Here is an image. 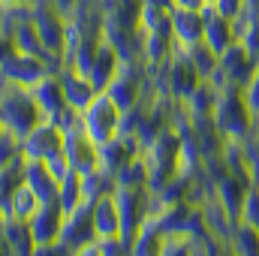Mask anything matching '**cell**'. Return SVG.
<instances>
[{
    "mask_svg": "<svg viewBox=\"0 0 259 256\" xmlns=\"http://www.w3.org/2000/svg\"><path fill=\"white\" fill-rule=\"evenodd\" d=\"M211 121L223 139H253V130H256V118L244 100V91L232 84L220 88Z\"/></svg>",
    "mask_w": 259,
    "mask_h": 256,
    "instance_id": "cell-1",
    "label": "cell"
},
{
    "mask_svg": "<svg viewBox=\"0 0 259 256\" xmlns=\"http://www.w3.org/2000/svg\"><path fill=\"white\" fill-rule=\"evenodd\" d=\"M39 121H42V112H39L30 88L0 81V127L24 139Z\"/></svg>",
    "mask_w": 259,
    "mask_h": 256,
    "instance_id": "cell-2",
    "label": "cell"
},
{
    "mask_svg": "<svg viewBox=\"0 0 259 256\" xmlns=\"http://www.w3.org/2000/svg\"><path fill=\"white\" fill-rule=\"evenodd\" d=\"M181 148H184V139L175 124L166 133H160L148 148H142V157H145L148 175H151V190H160L166 181H172L181 172Z\"/></svg>",
    "mask_w": 259,
    "mask_h": 256,
    "instance_id": "cell-3",
    "label": "cell"
},
{
    "mask_svg": "<svg viewBox=\"0 0 259 256\" xmlns=\"http://www.w3.org/2000/svg\"><path fill=\"white\" fill-rule=\"evenodd\" d=\"M81 118V130L88 133V139L100 148V145H106L109 139H115L118 133H121V118H124V112L112 103V97L103 91V94H97L94 97V103L78 115Z\"/></svg>",
    "mask_w": 259,
    "mask_h": 256,
    "instance_id": "cell-4",
    "label": "cell"
},
{
    "mask_svg": "<svg viewBox=\"0 0 259 256\" xmlns=\"http://www.w3.org/2000/svg\"><path fill=\"white\" fill-rule=\"evenodd\" d=\"M115 205L121 217V238H133L151 220L154 190L151 187H115Z\"/></svg>",
    "mask_w": 259,
    "mask_h": 256,
    "instance_id": "cell-5",
    "label": "cell"
},
{
    "mask_svg": "<svg viewBox=\"0 0 259 256\" xmlns=\"http://www.w3.org/2000/svg\"><path fill=\"white\" fill-rule=\"evenodd\" d=\"M256 58L244 49V42H235V46H229L223 55H220V66H217V72H214V84L217 88H226V84H232V88H244L247 81H250V75L256 72Z\"/></svg>",
    "mask_w": 259,
    "mask_h": 256,
    "instance_id": "cell-6",
    "label": "cell"
},
{
    "mask_svg": "<svg viewBox=\"0 0 259 256\" xmlns=\"http://www.w3.org/2000/svg\"><path fill=\"white\" fill-rule=\"evenodd\" d=\"M58 151H64V130L58 127L55 121L42 118L21 139V157L24 160H46V157H52Z\"/></svg>",
    "mask_w": 259,
    "mask_h": 256,
    "instance_id": "cell-7",
    "label": "cell"
},
{
    "mask_svg": "<svg viewBox=\"0 0 259 256\" xmlns=\"http://www.w3.org/2000/svg\"><path fill=\"white\" fill-rule=\"evenodd\" d=\"M64 154L69 157L72 169L81 172V175L100 169V148H97V145L88 139V133L81 130V118H78L75 127L64 130Z\"/></svg>",
    "mask_w": 259,
    "mask_h": 256,
    "instance_id": "cell-8",
    "label": "cell"
},
{
    "mask_svg": "<svg viewBox=\"0 0 259 256\" xmlns=\"http://www.w3.org/2000/svg\"><path fill=\"white\" fill-rule=\"evenodd\" d=\"M42 75H49L46 61L30 58V55H24V52H12L9 58L0 61V81L21 84V88H33Z\"/></svg>",
    "mask_w": 259,
    "mask_h": 256,
    "instance_id": "cell-9",
    "label": "cell"
},
{
    "mask_svg": "<svg viewBox=\"0 0 259 256\" xmlns=\"http://www.w3.org/2000/svg\"><path fill=\"white\" fill-rule=\"evenodd\" d=\"M250 187H253L250 181L223 172L220 178L211 181V196H214V199L220 202V208L232 217V223H238V220H241V211H244V199H247Z\"/></svg>",
    "mask_w": 259,
    "mask_h": 256,
    "instance_id": "cell-10",
    "label": "cell"
},
{
    "mask_svg": "<svg viewBox=\"0 0 259 256\" xmlns=\"http://www.w3.org/2000/svg\"><path fill=\"white\" fill-rule=\"evenodd\" d=\"M61 241H64L69 250H78V247H84V244L97 241L94 217H91V202H81L78 208L66 211L64 229H61Z\"/></svg>",
    "mask_w": 259,
    "mask_h": 256,
    "instance_id": "cell-11",
    "label": "cell"
},
{
    "mask_svg": "<svg viewBox=\"0 0 259 256\" xmlns=\"http://www.w3.org/2000/svg\"><path fill=\"white\" fill-rule=\"evenodd\" d=\"M30 94H33V100H36V106H39V112H42L46 121H58L64 115V109H69L66 106V97H64V84H61V72L42 75L30 88Z\"/></svg>",
    "mask_w": 259,
    "mask_h": 256,
    "instance_id": "cell-12",
    "label": "cell"
},
{
    "mask_svg": "<svg viewBox=\"0 0 259 256\" xmlns=\"http://www.w3.org/2000/svg\"><path fill=\"white\" fill-rule=\"evenodd\" d=\"M64 217L66 211L61 208V202H42L39 211L27 220L30 226V235L36 244H52V241H61V229H64Z\"/></svg>",
    "mask_w": 259,
    "mask_h": 256,
    "instance_id": "cell-13",
    "label": "cell"
},
{
    "mask_svg": "<svg viewBox=\"0 0 259 256\" xmlns=\"http://www.w3.org/2000/svg\"><path fill=\"white\" fill-rule=\"evenodd\" d=\"M139 154H142L139 136L136 133H118L115 139H109L106 145H100V166L115 175L121 166H127L130 160H136Z\"/></svg>",
    "mask_w": 259,
    "mask_h": 256,
    "instance_id": "cell-14",
    "label": "cell"
},
{
    "mask_svg": "<svg viewBox=\"0 0 259 256\" xmlns=\"http://www.w3.org/2000/svg\"><path fill=\"white\" fill-rule=\"evenodd\" d=\"M12 46H15V52H24V55L39 58V61L49 64L52 55L46 52L42 36H39V30H36V24H33V6L18 15V21H15V27H12Z\"/></svg>",
    "mask_w": 259,
    "mask_h": 256,
    "instance_id": "cell-15",
    "label": "cell"
},
{
    "mask_svg": "<svg viewBox=\"0 0 259 256\" xmlns=\"http://www.w3.org/2000/svg\"><path fill=\"white\" fill-rule=\"evenodd\" d=\"M124 66V58L118 55V49L109 42V39H100V46H97V55H94V64H91V72H88V78L94 81V88L103 94L109 84H112V78L118 75V69Z\"/></svg>",
    "mask_w": 259,
    "mask_h": 256,
    "instance_id": "cell-16",
    "label": "cell"
},
{
    "mask_svg": "<svg viewBox=\"0 0 259 256\" xmlns=\"http://www.w3.org/2000/svg\"><path fill=\"white\" fill-rule=\"evenodd\" d=\"M91 217H94V232H97V241L121 238V217H118L115 193H106V196L94 199V202H91Z\"/></svg>",
    "mask_w": 259,
    "mask_h": 256,
    "instance_id": "cell-17",
    "label": "cell"
},
{
    "mask_svg": "<svg viewBox=\"0 0 259 256\" xmlns=\"http://www.w3.org/2000/svg\"><path fill=\"white\" fill-rule=\"evenodd\" d=\"M172 39L178 49H187L205 39V15L190 9H172Z\"/></svg>",
    "mask_w": 259,
    "mask_h": 256,
    "instance_id": "cell-18",
    "label": "cell"
},
{
    "mask_svg": "<svg viewBox=\"0 0 259 256\" xmlns=\"http://www.w3.org/2000/svg\"><path fill=\"white\" fill-rule=\"evenodd\" d=\"M202 15H205V42H208L217 55H223L229 46H235V42H238V24H235L232 18L217 15L211 6H208Z\"/></svg>",
    "mask_w": 259,
    "mask_h": 256,
    "instance_id": "cell-19",
    "label": "cell"
},
{
    "mask_svg": "<svg viewBox=\"0 0 259 256\" xmlns=\"http://www.w3.org/2000/svg\"><path fill=\"white\" fill-rule=\"evenodd\" d=\"M61 84H64L66 106H69V109H75L78 115H81V112L94 103V97L100 94V91L94 88V81H91L88 75L75 72V69H64V72H61Z\"/></svg>",
    "mask_w": 259,
    "mask_h": 256,
    "instance_id": "cell-20",
    "label": "cell"
},
{
    "mask_svg": "<svg viewBox=\"0 0 259 256\" xmlns=\"http://www.w3.org/2000/svg\"><path fill=\"white\" fill-rule=\"evenodd\" d=\"M217 94H220V88H217L211 78H202V81L196 84L193 94L181 103L184 118H187V121H205V118H211V115H214V106H217Z\"/></svg>",
    "mask_w": 259,
    "mask_h": 256,
    "instance_id": "cell-21",
    "label": "cell"
},
{
    "mask_svg": "<svg viewBox=\"0 0 259 256\" xmlns=\"http://www.w3.org/2000/svg\"><path fill=\"white\" fill-rule=\"evenodd\" d=\"M24 184L36 193L42 202H55L61 181L49 172V166L42 160H24Z\"/></svg>",
    "mask_w": 259,
    "mask_h": 256,
    "instance_id": "cell-22",
    "label": "cell"
},
{
    "mask_svg": "<svg viewBox=\"0 0 259 256\" xmlns=\"http://www.w3.org/2000/svg\"><path fill=\"white\" fill-rule=\"evenodd\" d=\"M163 241H166V235L148 220V223L130 238V256H160L163 253Z\"/></svg>",
    "mask_w": 259,
    "mask_h": 256,
    "instance_id": "cell-23",
    "label": "cell"
},
{
    "mask_svg": "<svg viewBox=\"0 0 259 256\" xmlns=\"http://www.w3.org/2000/svg\"><path fill=\"white\" fill-rule=\"evenodd\" d=\"M139 30L145 33H160L172 39V9H157V6H145L139 12Z\"/></svg>",
    "mask_w": 259,
    "mask_h": 256,
    "instance_id": "cell-24",
    "label": "cell"
},
{
    "mask_svg": "<svg viewBox=\"0 0 259 256\" xmlns=\"http://www.w3.org/2000/svg\"><path fill=\"white\" fill-rule=\"evenodd\" d=\"M187 58H190V64L196 66V72L202 75V78H214V72H217V66H220V55L202 39V42H196V46H187V49H181Z\"/></svg>",
    "mask_w": 259,
    "mask_h": 256,
    "instance_id": "cell-25",
    "label": "cell"
},
{
    "mask_svg": "<svg viewBox=\"0 0 259 256\" xmlns=\"http://www.w3.org/2000/svg\"><path fill=\"white\" fill-rule=\"evenodd\" d=\"M229 244H232L235 256H259V232L250 223L238 220L229 232Z\"/></svg>",
    "mask_w": 259,
    "mask_h": 256,
    "instance_id": "cell-26",
    "label": "cell"
},
{
    "mask_svg": "<svg viewBox=\"0 0 259 256\" xmlns=\"http://www.w3.org/2000/svg\"><path fill=\"white\" fill-rule=\"evenodd\" d=\"M39 205H42V199L21 181V184L15 187V193H12V199H9V214L18 217V220H30V217L39 211Z\"/></svg>",
    "mask_w": 259,
    "mask_h": 256,
    "instance_id": "cell-27",
    "label": "cell"
},
{
    "mask_svg": "<svg viewBox=\"0 0 259 256\" xmlns=\"http://www.w3.org/2000/svg\"><path fill=\"white\" fill-rule=\"evenodd\" d=\"M115 184H118V187H151L148 163H145V157H142V154L115 172Z\"/></svg>",
    "mask_w": 259,
    "mask_h": 256,
    "instance_id": "cell-28",
    "label": "cell"
},
{
    "mask_svg": "<svg viewBox=\"0 0 259 256\" xmlns=\"http://www.w3.org/2000/svg\"><path fill=\"white\" fill-rule=\"evenodd\" d=\"M58 202H61L64 211H72V208H78L81 202H88V199H84V184H81V172L72 169L64 181H61V187H58Z\"/></svg>",
    "mask_w": 259,
    "mask_h": 256,
    "instance_id": "cell-29",
    "label": "cell"
},
{
    "mask_svg": "<svg viewBox=\"0 0 259 256\" xmlns=\"http://www.w3.org/2000/svg\"><path fill=\"white\" fill-rule=\"evenodd\" d=\"M21 181H24V157L18 163L6 166V169H0V214L9 211V199H12V193Z\"/></svg>",
    "mask_w": 259,
    "mask_h": 256,
    "instance_id": "cell-30",
    "label": "cell"
},
{
    "mask_svg": "<svg viewBox=\"0 0 259 256\" xmlns=\"http://www.w3.org/2000/svg\"><path fill=\"white\" fill-rule=\"evenodd\" d=\"M160 256H205V247H202V238H190V235H166L163 253Z\"/></svg>",
    "mask_w": 259,
    "mask_h": 256,
    "instance_id": "cell-31",
    "label": "cell"
},
{
    "mask_svg": "<svg viewBox=\"0 0 259 256\" xmlns=\"http://www.w3.org/2000/svg\"><path fill=\"white\" fill-rule=\"evenodd\" d=\"M235 24H238V42H244V49L259 64V15H241Z\"/></svg>",
    "mask_w": 259,
    "mask_h": 256,
    "instance_id": "cell-32",
    "label": "cell"
},
{
    "mask_svg": "<svg viewBox=\"0 0 259 256\" xmlns=\"http://www.w3.org/2000/svg\"><path fill=\"white\" fill-rule=\"evenodd\" d=\"M18 160H21V139L0 127V169H6Z\"/></svg>",
    "mask_w": 259,
    "mask_h": 256,
    "instance_id": "cell-33",
    "label": "cell"
},
{
    "mask_svg": "<svg viewBox=\"0 0 259 256\" xmlns=\"http://www.w3.org/2000/svg\"><path fill=\"white\" fill-rule=\"evenodd\" d=\"M211 9H214L217 15H223V18L238 21L241 15H247V0H214Z\"/></svg>",
    "mask_w": 259,
    "mask_h": 256,
    "instance_id": "cell-34",
    "label": "cell"
},
{
    "mask_svg": "<svg viewBox=\"0 0 259 256\" xmlns=\"http://www.w3.org/2000/svg\"><path fill=\"white\" fill-rule=\"evenodd\" d=\"M42 163L49 166V172H52V175H55L58 181H64L66 175L72 172V163H69V157H66L64 151H58V154H52V157H46Z\"/></svg>",
    "mask_w": 259,
    "mask_h": 256,
    "instance_id": "cell-35",
    "label": "cell"
},
{
    "mask_svg": "<svg viewBox=\"0 0 259 256\" xmlns=\"http://www.w3.org/2000/svg\"><path fill=\"white\" fill-rule=\"evenodd\" d=\"M241 220H244V223H250V226H253V229L259 232V190H256V187H250L247 199H244V211H241Z\"/></svg>",
    "mask_w": 259,
    "mask_h": 256,
    "instance_id": "cell-36",
    "label": "cell"
},
{
    "mask_svg": "<svg viewBox=\"0 0 259 256\" xmlns=\"http://www.w3.org/2000/svg\"><path fill=\"white\" fill-rule=\"evenodd\" d=\"M241 91H244V100H247V106H250L253 118L259 121V66H256V72L250 75V81H247Z\"/></svg>",
    "mask_w": 259,
    "mask_h": 256,
    "instance_id": "cell-37",
    "label": "cell"
},
{
    "mask_svg": "<svg viewBox=\"0 0 259 256\" xmlns=\"http://www.w3.org/2000/svg\"><path fill=\"white\" fill-rule=\"evenodd\" d=\"M33 256H72V250L66 247L64 241H52V244H36Z\"/></svg>",
    "mask_w": 259,
    "mask_h": 256,
    "instance_id": "cell-38",
    "label": "cell"
},
{
    "mask_svg": "<svg viewBox=\"0 0 259 256\" xmlns=\"http://www.w3.org/2000/svg\"><path fill=\"white\" fill-rule=\"evenodd\" d=\"M175 9H190V12H205L208 0H175Z\"/></svg>",
    "mask_w": 259,
    "mask_h": 256,
    "instance_id": "cell-39",
    "label": "cell"
},
{
    "mask_svg": "<svg viewBox=\"0 0 259 256\" xmlns=\"http://www.w3.org/2000/svg\"><path fill=\"white\" fill-rule=\"evenodd\" d=\"M78 3H81V0H52V6H55L61 15H66V18H69V15L78 9Z\"/></svg>",
    "mask_w": 259,
    "mask_h": 256,
    "instance_id": "cell-40",
    "label": "cell"
},
{
    "mask_svg": "<svg viewBox=\"0 0 259 256\" xmlns=\"http://www.w3.org/2000/svg\"><path fill=\"white\" fill-rule=\"evenodd\" d=\"M72 256H103V244H100V241H91V244L72 250Z\"/></svg>",
    "mask_w": 259,
    "mask_h": 256,
    "instance_id": "cell-41",
    "label": "cell"
},
{
    "mask_svg": "<svg viewBox=\"0 0 259 256\" xmlns=\"http://www.w3.org/2000/svg\"><path fill=\"white\" fill-rule=\"evenodd\" d=\"M12 52H15V46H12V36L0 30V61H3V58H9Z\"/></svg>",
    "mask_w": 259,
    "mask_h": 256,
    "instance_id": "cell-42",
    "label": "cell"
},
{
    "mask_svg": "<svg viewBox=\"0 0 259 256\" xmlns=\"http://www.w3.org/2000/svg\"><path fill=\"white\" fill-rule=\"evenodd\" d=\"M145 6H157V9H175V0H142Z\"/></svg>",
    "mask_w": 259,
    "mask_h": 256,
    "instance_id": "cell-43",
    "label": "cell"
},
{
    "mask_svg": "<svg viewBox=\"0 0 259 256\" xmlns=\"http://www.w3.org/2000/svg\"><path fill=\"white\" fill-rule=\"evenodd\" d=\"M3 9H18V6H33V0H0Z\"/></svg>",
    "mask_w": 259,
    "mask_h": 256,
    "instance_id": "cell-44",
    "label": "cell"
},
{
    "mask_svg": "<svg viewBox=\"0 0 259 256\" xmlns=\"http://www.w3.org/2000/svg\"><path fill=\"white\" fill-rule=\"evenodd\" d=\"M0 256H15V253H12V247L6 244V238H3V235H0Z\"/></svg>",
    "mask_w": 259,
    "mask_h": 256,
    "instance_id": "cell-45",
    "label": "cell"
},
{
    "mask_svg": "<svg viewBox=\"0 0 259 256\" xmlns=\"http://www.w3.org/2000/svg\"><path fill=\"white\" fill-rule=\"evenodd\" d=\"M253 142L259 145V121H256V130H253Z\"/></svg>",
    "mask_w": 259,
    "mask_h": 256,
    "instance_id": "cell-46",
    "label": "cell"
},
{
    "mask_svg": "<svg viewBox=\"0 0 259 256\" xmlns=\"http://www.w3.org/2000/svg\"><path fill=\"white\" fill-rule=\"evenodd\" d=\"M0 27H3V6H0Z\"/></svg>",
    "mask_w": 259,
    "mask_h": 256,
    "instance_id": "cell-47",
    "label": "cell"
},
{
    "mask_svg": "<svg viewBox=\"0 0 259 256\" xmlns=\"http://www.w3.org/2000/svg\"><path fill=\"white\" fill-rule=\"evenodd\" d=\"M253 187H256V190H259V178H256V184H253Z\"/></svg>",
    "mask_w": 259,
    "mask_h": 256,
    "instance_id": "cell-48",
    "label": "cell"
},
{
    "mask_svg": "<svg viewBox=\"0 0 259 256\" xmlns=\"http://www.w3.org/2000/svg\"><path fill=\"white\" fill-rule=\"evenodd\" d=\"M211 3H214V0H208V6H211Z\"/></svg>",
    "mask_w": 259,
    "mask_h": 256,
    "instance_id": "cell-49",
    "label": "cell"
}]
</instances>
